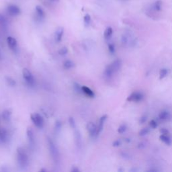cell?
I'll return each instance as SVG.
<instances>
[{
    "mask_svg": "<svg viewBox=\"0 0 172 172\" xmlns=\"http://www.w3.org/2000/svg\"><path fill=\"white\" fill-rule=\"evenodd\" d=\"M160 132H161V134H163V135H168V133H169L167 130L165 128H162L160 131Z\"/></svg>",
    "mask_w": 172,
    "mask_h": 172,
    "instance_id": "8d00e7d4",
    "label": "cell"
},
{
    "mask_svg": "<svg viewBox=\"0 0 172 172\" xmlns=\"http://www.w3.org/2000/svg\"><path fill=\"white\" fill-rule=\"evenodd\" d=\"M75 67V64L72 61L67 60L63 63V67L65 69H71Z\"/></svg>",
    "mask_w": 172,
    "mask_h": 172,
    "instance_id": "44dd1931",
    "label": "cell"
},
{
    "mask_svg": "<svg viewBox=\"0 0 172 172\" xmlns=\"http://www.w3.org/2000/svg\"><path fill=\"white\" fill-rule=\"evenodd\" d=\"M150 131V130H149L148 128H142L141 131L139 132V136H141V137H144V136L147 135L148 133Z\"/></svg>",
    "mask_w": 172,
    "mask_h": 172,
    "instance_id": "f1b7e54d",
    "label": "cell"
},
{
    "mask_svg": "<svg viewBox=\"0 0 172 172\" xmlns=\"http://www.w3.org/2000/svg\"><path fill=\"white\" fill-rule=\"evenodd\" d=\"M47 142L52 159L55 163H59L60 161V154L57 146L52 139L49 137L47 138Z\"/></svg>",
    "mask_w": 172,
    "mask_h": 172,
    "instance_id": "3957f363",
    "label": "cell"
},
{
    "mask_svg": "<svg viewBox=\"0 0 172 172\" xmlns=\"http://www.w3.org/2000/svg\"><path fill=\"white\" fill-rule=\"evenodd\" d=\"M161 141H163L164 143H165L167 145H170L171 144V139L170 137V136L168 135H163V134H161L160 137Z\"/></svg>",
    "mask_w": 172,
    "mask_h": 172,
    "instance_id": "d6986e66",
    "label": "cell"
},
{
    "mask_svg": "<svg viewBox=\"0 0 172 172\" xmlns=\"http://www.w3.org/2000/svg\"><path fill=\"white\" fill-rule=\"evenodd\" d=\"M162 5H163L162 1H161V0H157L152 5V9L155 12H160L162 9Z\"/></svg>",
    "mask_w": 172,
    "mask_h": 172,
    "instance_id": "2e32d148",
    "label": "cell"
},
{
    "mask_svg": "<svg viewBox=\"0 0 172 172\" xmlns=\"http://www.w3.org/2000/svg\"><path fill=\"white\" fill-rule=\"evenodd\" d=\"M75 144L77 148L78 149L82 148V135H81V133L78 130H75Z\"/></svg>",
    "mask_w": 172,
    "mask_h": 172,
    "instance_id": "8fae6325",
    "label": "cell"
},
{
    "mask_svg": "<svg viewBox=\"0 0 172 172\" xmlns=\"http://www.w3.org/2000/svg\"><path fill=\"white\" fill-rule=\"evenodd\" d=\"M121 142L120 140H116L113 142V143H112V145L114 146V147H118V146L121 145Z\"/></svg>",
    "mask_w": 172,
    "mask_h": 172,
    "instance_id": "e575fe53",
    "label": "cell"
},
{
    "mask_svg": "<svg viewBox=\"0 0 172 172\" xmlns=\"http://www.w3.org/2000/svg\"><path fill=\"white\" fill-rule=\"evenodd\" d=\"M91 20H92V19H91V16L89 14H86L83 17V22H84V24H85L86 26H88L91 23Z\"/></svg>",
    "mask_w": 172,
    "mask_h": 172,
    "instance_id": "484cf974",
    "label": "cell"
},
{
    "mask_svg": "<svg viewBox=\"0 0 172 172\" xmlns=\"http://www.w3.org/2000/svg\"><path fill=\"white\" fill-rule=\"evenodd\" d=\"M69 125H70L71 128H73V129H76V123H75V121L74 118L69 117Z\"/></svg>",
    "mask_w": 172,
    "mask_h": 172,
    "instance_id": "f546056e",
    "label": "cell"
},
{
    "mask_svg": "<svg viewBox=\"0 0 172 172\" xmlns=\"http://www.w3.org/2000/svg\"><path fill=\"white\" fill-rule=\"evenodd\" d=\"M2 118L4 121L8 122L10 121L11 117H12V112L9 110H5L4 112H2Z\"/></svg>",
    "mask_w": 172,
    "mask_h": 172,
    "instance_id": "ac0fdd59",
    "label": "cell"
},
{
    "mask_svg": "<svg viewBox=\"0 0 172 172\" xmlns=\"http://www.w3.org/2000/svg\"><path fill=\"white\" fill-rule=\"evenodd\" d=\"M8 140V132L4 128H0V142L2 143H5Z\"/></svg>",
    "mask_w": 172,
    "mask_h": 172,
    "instance_id": "9a60e30c",
    "label": "cell"
},
{
    "mask_svg": "<svg viewBox=\"0 0 172 172\" xmlns=\"http://www.w3.org/2000/svg\"><path fill=\"white\" fill-rule=\"evenodd\" d=\"M47 171L46 170H40V171Z\"/></svg>",
    "mask_w": 172,
    "mask_h": 172,
    "instance_id": "ab89813d",
    "label": "cell"
},
{
    "mask_svg": "<svg viewBox=\"0 0 172 172\" xmlns=\"http://www.w3.org/2000/svg\"><path fill=\"white\" fill-rule=\"evenodd\" d=\"M26 135H27V138L28 141L29 142V145H30V147L32 148L34 147L35 145V137H34V133L33 130L32 128L28 127L26 130Z\"/></svg>",
    "mask_w": 172,
    "mask_h": 172,
    "instance_id": "9c48e42d",
    "label": "cell"
},
{
    "mask_svg": "<svg viewBox=\"0 0 172 172\" xmlns=\"http://www.w3.org/2000/svg\"><path fill=\"white\" fill-rule=\"evenodd\" d=\"M144 98V95L141 92H133L127 98V101L139 102Z\"/></svg>",
    "mask_w": 172,
    "mask_h": 172,
    "instance_id": "52a82bcc",
    "label": "cell"
},
{
    "mask_svg": "<svg viewBox=\"0 0 172 172\" xmlns=\"http://www.w3.org/2000/svg\"><path fill=\"white\" fill-rule=\"evenodd\" d=\"M108 50L110 51V53H114V52H115V47H114V45L113 44H108Z\"/></svg>",
    "mask_w": 172,
    "mask_h": 172,
    "instance_id": "836d02e7",
    "label": "cell"
},
{
    "mask_svg": "<svg viewBox=\"0 0 172 172\" xmlns=\"http://www.w3.org/2000/svg\"><path fill=\"white\" fill-rule=\"evenodd\" d=\"M30 118L32 122H33V124L37 126L38 128H43L44 125V119L40 114L38 113H34L32 114L30 116Z\"/></svg>",
    "mask_w": 172,
    "mask_h": 172,
    "instance_id": "5b68a950",
    "label": "cell"
},
{
    "mask_svg": "<svg viewBox=\"0 0 172 172\" xmlns=\"http://www.w3.org/2000/svg\"><path fill=\"white\" fill-rule=\"evenodd\" d=\"M170 114L167 111H163L159 114V118L160 119L162 120V121H166L167 119L170 118Z\"/></svg>",
    "mask_w": 172,
    "mask_h": 172,
    "instance_id": "7402d4cb",
    "label": "cell"
},
{
    "mask_svg": "<svg viewBox=\"0 0 172 172\" xmlns=\"http://www.w3.org/2000/svg\"><path fill=\"white\" fill-rule=\"evenodd\" d=\"M7 12L9 16L16 17V16H18L21 14V9L16 5L11 4L8 6Z\"/></svg>",
    "mask_w": 172,
    "mask_h": 172,
    "instance_id": "8992f818",
    "label": "cell"
},
{
    "mask_svg": "<svg viewBox=\"0 0 172 172\" xmlns=\"http://www.w3.org/2000/svg\"><path fill=\"white\" fill-rule=\"evenodd\" d=\"M121 65L122 62L121 60L116 59L111 64H110L109 65L106 67L104 75L106 78H111L114 74L121 69Z\"/></svg>",
    "mask_w": 172,
    "mask_h": 172,
    "instance_id": "6da1fadb",
    "label": "cell"
},
{
    "mask_svg": "<svg viewBox=\"0 0 172 172\" xmlns=\"http://www.w3.org/2000/svg\"><path fill=\"white\" fill-rule=\"evenodd\" d=\"M63 34H64L63 28L61 27L57 29L54 34V38H55V40H56V42H57V43H60L63 38Z\"/></svg>",
    "mask_w": 172,
    "mask_h": 172,
    "instance_id": "5bb4252c",
    "label": "cell"
},
{
    "mask_svg": "<svg viewBox=\"0 0 172 172\" xmlns=\"http://www.w3.org/2000/svg\"><path fill=\"white\" fill-rule=\"evenodd\" d=\"M73 88L75 92L77 93H83L82 92V86L80 85L79 83H75L73 85Z\"/></svg>",
    "mask_w": 172,
    "mask_h": 172,
    "instance_id": "cb8c5ba5",
    "label": "cell"
},
{
    "mask_svg": "<svg viewBox=\"0 0 172 172\" xmlns=\"http://www.w3.org/2000/svg\"><path fill=\"white\" fill-rule=\"evenodd\" d=\"M49 2L52 3H56L59 2V0H49Z\"/></svg>",
    "mask_w": 172,
    "mask_h": 172,
    "instance_id": "f35d334b",
    "label": "cell"
},
{
    "mask_svg": "<svg viewBox=\"0 0 172 172\" xmlns=\"http://www.w3.org/2000/svg\"><path fill=\"white\" fill-rule=\"evenodd\" d=\"M61 127H62V123L60 121H57L55 122V126H54V129L56 132H59L61 129Z\"/></svg>",
    "mask_w": 172,
    "mask_h": 172,
    "instance_id": "83f0119b",
    "label": "cell"
},
{
    "mask_svg": "<svg viewBox=\"0 0 172 172\" xmlns=\"http://www.w3.org/2000/svg\"><path fill=\"white\" fill-rule=\"evenodd\" d=\"M147 116H142V117L141 118H140V122L142 123V124H143V123H145L146 122V121H147Z\"/></svg>",
    "mask_w": 172,
    "mask_h": 172,
    "instance_id": "d590c367",
    "label": "cell"
},
{
    "mask_svg": "<svg viewBox=\"0 0 172 172\" xmlns=\"http://www.w3.org/2000/svg\"><path fill=\"white\" fill-rule=\"evenodd\" d=\"M5 81L9 86L14 87L16 85V81L13 78H12L11 77H8V76L5 77Z\"/></svg>",
    "mask_w": 172,
    "mask_h": 172,
    "instance_id": "d4e9b609",
    "label": "cell"
},
{
    "mask_svg": "<svg viewBox=\"0 0 172 172\" xmlns=\"http://www.w3.org/2000/svg\"><path fill=\"white\" fill-rule=\"evenodd\" d=\"M168 73V71L166 69H161L160 72V79H162L165 78V77L167 76V75Z\"/></svg>",
    "mask_w": 172,
    "mask_h": 172,
    "instance_id": "4316f807",
    "label": "cell"
},
{
    "mask_svg": "<svg viewBox=\"0 0 172 172\" xmlns=\"http://www.w3.org/2000/svg\"><path fill=\"white\" fill-rule=\"evenodd\" d=\"M71 171H73V172H78L79 171V170L77 167H74L72 170H71Z\"/></svg>",
    "mask_w": 172,
    "mask_h": 172,
    "instance_id": "74e56055",
    "label": "cell"
},
{
    "mask_svg": "<svg viewBox=\"0 0 172 172\" xmlns=\"http://www.w3.org/2000/svg\"><path fill=\"white\" fill-rule=\"evenodd\" d=\"M36 13H37V18H38L39 20H44V18H45V12L44 11V9L40 5H37L35 8Z\"/></svg>",
    "mask_w": 172,
    "mask_h": 172,
    "instance_id": "4fadbf2b",
    "label": "cell"
},
{
    "mask_svg": "<svg viewBox=\"0 0 172 172\" xmlns=\"http://www.w3.org/2000/svg\"><path fill=\"white\" fill-rule=\"evenodd\" d=\"M112 34H113V29L111 27H108L104 31V37L105 39L108 40L112 37Z\"/></svg>",
    "mask_w": 172,
    "mask_h": 172,
    "instance_id": "ffe728a7",
    "label": "cell"
},
{
    "mask_svg": "<svg viewBox=\"0 0 172 172\" xmlns=\"http://www.w3.org/2000/svg\"><path fill=\"white\" fill-rule=\"evenodd\" d=\"M7 43L9 48L13 51H16L17 50L18 47V43L17 40H16V38L12 37H8L7 38Z\"/></svg>",
    "mask_w": 172,
    "mask_h": 172,
    "instance_id": "30bf717a",
    "label": "cell"
},
{
    "mask_svg": "<svg viewBox=\"0 0 172 172\" xmlns=\"http://www.w3.org/2000/svg\"><path fill=\"white\" fill-rule=\"evenodd\" d=\"M17 161L19 167L22 170H24L28 166V156L22 147H18L17 149Z\"/></svg>",
    "mask_w": 172,
    "mask_h": 172,
    "instance_id": "7a4b0ae2",
    "label": "cell"
},
{
    "mask_svg": "<svg viewBox=\"0 0 172 172\" xmlns=\"http://www.w3.org/2000/svg\"><path fill=\"white\" fill-rule=\"evenodd\" d=\"M0 26L4 28H6L8 26L7 20H6V18L1 14H0Z\"/></svg>",
    "mask_w": 172,
    "mask_h": 172,
    "instance_id": "603a6c76",
    "label": "cell"
},
{
    "mask_svg": "<svg viewBox=\"0 0 172 172\" xmlns=\"http://www.w3.org/2000/svg\"><path fill=\"white\" fill-rule=\"evenodd\" d=\"M87 130L91 137H97V126L92 122H90L87 125Z\"/></svg>",
    "mask_w": 172,
    "mask_h": 172,
    "instance_id": "ba28073f",
    "label": "cell"
},
{
    "mask_svg": "<svg viewBox=\"0 0 172 172\" xmlns=\"http://www.w3.org/2000/svg\"><path fill=\"white\" fill-rule=\"evenodd\" d=\"M149 126H150V127L153 129L156 128L157 126V123L155 120H152V121H151L150 122H149Z\"/></svg>",
    "mask_w": 172,
    "mask_h": 172,
    "instance_id": "d6a6232c",
    "label": "cell"
},
{
    "mask_svg": "<svg viewBox=\"0 0 172 172\" xmlns=\"http://www.w3.org/2000/svg\"><path fill=\"white\" fill-rule=\"evenodd\" d=\"M126 129H127V126H126V125H122L118 127V133H120V134H122V133H124L126 131Z\"/></svg>",
    "mask_w": 172,
    "mask_h": 172,
    "instance_id": "4dcf8cb0",
    "label": "cell"
},
{
    "mask_svg": "<svg viewBox=\"0 0 172 172\" xmlns=\"http://www.w3.org/2000/svg\"><path fill=\"white\" fill-rule=\"evenodd\" d=\"M107 119V115H104L101 118H100L98 126H97V137L102 132L104 128V126L105 121Z\"/></svg>",
    "mask_w": 172,
    "mask_h": 172,
    "instance_id": "7c38bea8",
    "label": "cell"
},
{
    "mask_svg": "<svg viewBox=\"0 0 172 172\" xmlns=\"http://www.w3.org/2000/svg\"><path fill=\"white\" fill-rule=\"evenodd\" d=\"M22 75H23V78L25 80L26 83L29 86L32 87L34 86V77L30 70L28 69L27 68H24V69L22 70Z\"/></svg>",
    "mask_w": 172,
    "mask_h": 172,
    "instance_id": "277c9868",
    "label": "cell"
},
{
    "mask_svg": "<svg viewBox=\"0 0 172 172\" xmlns=\"http://www.w3.org/2000/svg\"><path fill=\"white\" fill-rule=\"evenodd\" d=\"M82 92L83 93L86 94L87 96L90 97V98H93L95 96V93H94L93 91L87 86H82Z\"/></svg>",
    "mask_w": 172,
    "mask_h": 172,
    "instance_id": "e0dca14e",
    "label": "cell"
},
{
    "mask_svg": "<svg viewBox=\"0 0 172 172\" xmlns=\"http://www.w3.org/2000/svg\"><path fill=\"white\" fill-rule=\"evenodd\" d=\"M68 53V48L66 47H63L61 48V49L59 51V54L61 56H64L66 54H67Z\"/></svg>",
    "mask_w": 172,
    "mask_h": 172,
    "instance_id": "1f68e13d",
    "label": "cell"
}]
</instances>
